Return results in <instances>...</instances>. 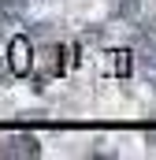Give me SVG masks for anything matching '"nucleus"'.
<instances>
[{
    "mask_svg": "<svg viewBox=\"0 0 156 160\" xmlns=\"http://www.w3.org/2000/svg\"><path fill=\"white\" fill-rule=\"evenodd\" d=\"M0 153H4V157H34V153H37V142L26 138V134H19V138H11L7 149H0Z\"/></svg>",
    "mask_w": 156,
    "mask_h": 160,
    "instance_id": "nucleus-1",
    "label": "nucleus"
},
{
    "mask_svg": "<svg viewBox=\"0 0 156 160\" xmlns=\"http://www.w3.org/2000/svg\"><path fill=\"white\" fill-rule=\"evenodd\" d=\"M11 67L19 71V75H26L30 71V45L19 38V41H11Z\"/></svg>",
    "mask_w": 156,
    "mask_h": 160,
    "instance_id": "nucleus-2",
    "label": "nucleus"
}]
</instances>
